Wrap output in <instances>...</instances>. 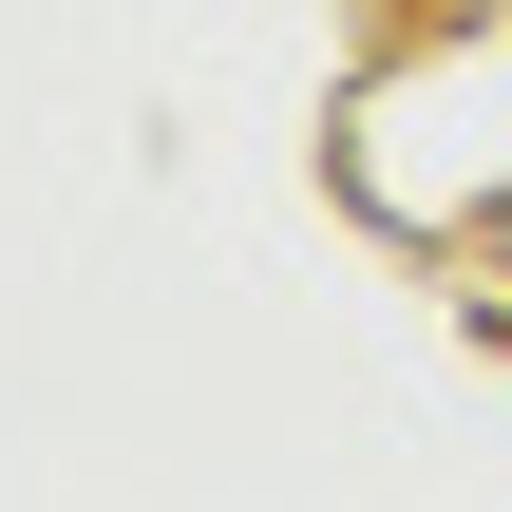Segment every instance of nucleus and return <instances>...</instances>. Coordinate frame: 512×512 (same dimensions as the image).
<instances>
[]
</instances>
